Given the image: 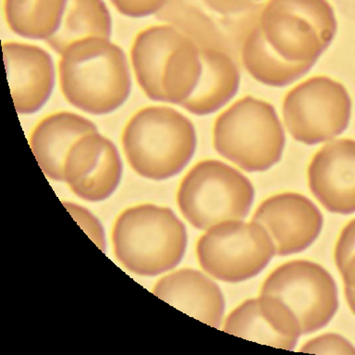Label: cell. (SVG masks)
<instances>
[{
	"instance_id": "cell-1",
	"label": "cell",
	"mask_w": 355,
	"mask_h": 355,
	"mask_svg": "<svg viewBox=\"0 0 355 355\" xmlns=\"http://www.w3.org/2000/svg\"><path fill=\"white\" fill-rule=\"evenodd\" d=\"M58 75L64 98L93 115L118 110L132 89L126 55L107 38L89 37L69 44L60 54Z\"/></svg>"
},
{
	"instance_id": "cell-2",
	"label": "cell",
	"mask_w": 355,
	"mask_h": 355,
	"mask_svg": "<svg viewBox=\"0 0 355 355\" xmlns=\"http://www.w3.org/2000/svg\"><path fill=\"white\" fill-rule=\"evenodd\" d=\"M130 60L139 86L153 101L182 105L201 76L199 44L169 24L153 25L139 33Z\"/></svg>"
},
{
	"instance_id": "cell-3",
	"label": "cell",
	"mask_w": 355,
	"mask_h": 355,
	"mask_svg": "<svg viewBox=\"0 0 355 355\" xmlns=\"http://www.w3.org/2000/svg\"><path fill=\"white\" fill-rule=\"evenodd\" d=\"M122 147L130 168L146 179H169L190 162L196 149L193 122L182 113L152 105L130 118L122 133Z\"/></svg>"
},
{
	"instance_id": "cell-4",
	"label": "cell",
	"mask_w": 355,
	"mask_h": 355,
	"mask_svg": "<svg viewBox=\"0 0 355 355\" xmlns=\"http://www.w3.org/2000/svg\"><path fill=\"white\" fill-rule=\"evenodd\" d=\"M112 243L116 257L128 270L155 276L179 265L187 233L169 208L141 205L125 210L116 219Z\"/></svg>"
},
{
	"instance_id": "cell-5",
	"label": "cell",
	"mask_w": 355,
	"mask_h": 355,
	"mask_svg": "<svg viewBox=\"0 0 355 355\" xmlns=\"http://www.w3.org/2000/svg\"><path fill=\"white\" fill-rule=\"evenodd\" d=\"M284 127L270 103L252 96L236 100L216 116V151L239 168L263 172L282 159Z\"/></svg>"
},
{
	"instance_id": "cell-6",
	"label": "cell",
	"mask_w": 355,
	"mask_h": 355,
	"mask_svg": "<svg viewBox=\"0 0 355 355\" xmlns=\"http://www.w3.org/2000/svg\"><path fill=\"white\" fill-rule=\"evenodd\" d=\"M257 24L269 46L295 63L315 64L338 29L335 11L327 0H266Z\"/></svg>"
},
{
	"instance_id": "cell-7",
	"label": "cell",
	"mask_w": 355,
	"mask_h": 355,
	"mask_svg": "<svg viewBox=\"0 0 355 355\" xmlns=\"http://www.w3.org/2000/svg\"><path fill=\"white\" fill-rule=\"evenodd\" d=\"M254 197L252 182L243 173L221 161L207 159L185 175L177 200L191 225L208 230L221 222L245 218Z\"/></svg>"
},
{
	"instance_id": "cell-8",
	"label": "cell",
	"mask_w": 355,
	"mask_h": 355,
	"mask_svg": "<svg viewBox=\"0 0 355 355\" xmlns=\"http://www.w3.org/2000/svg\"><path fill=\"white\" fill-rule=\"evenodd\" d=\"M352 99L343 83L324 75L304 80L285 94L282 118L286 130L299 143L334 140L349 126Z\"/></svg>"
},
{
	"instance_id": "cell-9",
	"label": "cell",
	"mask_w": 355,
	"mask_h": 355,
	"mask_svg": "<svg viewBox=\"0 0 355 355\" xmlns=\"http://www.w3.org/2000/svg\"><path fill=\"white\" fill-rule=\"evenodd\" d=\"M196 254L210 276L236 283L259 274L276 254V248L257 222L230 220L208 229L197 243Z\"/></svg>"
},
{
	"instance_id": "cell-10",
	"label": "cell",
	"mask_w": 355,
	"mask_h": 355,
	"mask_svg": "<svg viewBox=\"0 0 355 355\" xmlns=\"http://www.w3.org/2000/svg\"><path fill=\"white\" fill-rule=\"evenodd\" d=\"M261 294L282 300L305 335L326 327L338 307L334 279L323 266L307 260L290 261L275 269L263 282Z\"/></svg>"
},
{
	"instance_id": "cell-11",
	"label": "cell",
	"mask_w": 355,
	"mask_h": 355,
	"mask_svg": "<svg viewBox=\"0 0 355 355\" xmlns=\"http://www.w3.org/2000/svg\"><path fill=\"white\" fill-rule=\"evenodd\" d=\"M122 163L115 144L98 132L78 140L64 165V180L80 198L107 199L121 182Z\"/></svg>"
},
{
	"instance_id": "cell-12",
	"label": "cell",
	"mask_w": 355,
	"mask_h": 355,
	"mask_svg": "<svg viewBox=\"0 0 355 355\" xmlns=\"http://www.w3.org/2000/svg\"><path fill=\"white\" fill-rule=\"evenodd\" d=\"M252 220L268 232L276 254H298L312 245L320 234L323 216L309 198L296 193L276 194L265 200Z\"/></svg>"
},
{
	"instance_id": "cell-13",
	"label": "cell",
	"mask_w": 355,
	"mask_h": 355,
	"mask_svg": "<svg viewBox=\"0 0 355 355\" xmlns=\"http://www.w3.org/2000/svg\"><path fill=\"white\" fill-rule=\"evenodd\" d=\"M307 180L313 196L327 211L355 213L354 139L327 141L311 159Z\"/></svg>"
},
{
	"instance_id": "cell-14",
	"label": "cell",
	"mask_w": 355,
	"mask_h": 355,
	"mask_svg": "<svg viewBox=\"0 0 355 355\" xmlns=\"http://www.w3.org/2000/svg\"><path fill=\"white\" fill-rule=\"evenodd\" d=\"M224 331L288 351L295 348L302 334L293 311L277 297L263 294L235 308L225 321Z\"/></svg>"
},
{
	"instance_id": "cell-15",
	"label": "cell",
	"mask_w": 355,
	"mask_h": 355,
	"mask_svg": "<svg viewBox=\"0 0 355 355\" xmlns=\"http://www.w3.org/2000/svg\"><path fill=\"white\" fill-rule=\"evenodd\" d=\"M3 58L14 105L19 114L37 112L49 99L55 85L51 55L33 44L8 42Z\"/></svg>"
},
{
	"instance_id": "cell-16",
	"label": "cell",
	"mask_w": 355,
	"mask_h": 355,
	"mask_svg": "<svg viewBox=\"0 0 355 355\" xmlns=\"http://www.w3.org/2000/svg\"><path fill=\"white\" fill-rule=\"evenodd\" d=\"M153 293L191 318L218 329L225 301L220 288L209 277L191 268L180 269L158 280Z\"/></svg>"
},
{
	"instance_id": "cell-17",
	"label": "cell",
	"mask_w": 355,
	"mask_h": 355,
	"mask_svg": "<svg viewBox=\"0 0 355 355\" xmlns=\"http://www.w3.org/2000/svg\"><path fill=\"white\" fill-rule=\"evenodd\" d=\"M94 132H97L96 124L85 116L66 111L51 114L33 129L31 148L44 173L61 182L69 150L83 136Z\"/></svg>"
},
{
	"instance_id": "cell-18",
	"label": "cell",
	"mask_w": 355,
	"mask_h": 355,
	"mask_svg": "<svg viewBox=\"0 0 355 355\" xmlns=\"http://www.w3.org/2000/svg\"><path fill=\"white\" fill-rule=\"evenodd\" d=\"M202 72L196 90L182 105L197 116L220 110L237 93L240 71L229 53L212 44L199 46Z\"/></svg>"
},
{
	"instance_id": "cell-19",
	"label": "cell",
	"mask_w": 355,
	"mask_h": 355,
	"mask_svg": "<svg viewBox=\"0 0 355 355\" xmlns=\"http://www.w3.org/2000/svg\"><path fill=\"white\" fill-rule=\"evenodd\" d=\"M240 54L250 76L271 87H282L295 82L313 66V63H295L283 58L263 38L257 19L244 36Z\"/></svg>"
},
{
	"instance_id": "cell-20",
	"label": "cell",
	"mask_w": 355,
	"mask_h": 355,
	"mask_svg": "<svg viewBox=\"0 0 355 355\" xmlns=\"http://www.w3.org/2000/svg\"><path fill=\"white\" fill-rule=\"evenodd\" d=\"M111 31L112 21L104 0H67L60 28L46 43L60 55L80 39H110Z\"/></svg>"
},
{
	"instance_id": "cell-21",
	"label": "cell",
	"mask_w": 355,
	"mask_h": 355,
	"mask_svg": "<svg viewBox=\"0 0 355 355\" xmlns=\"http://www.w3.org/2000/svg\"><path fill=\"white\" fill-rule=\"evenodd\" d=\"M67 0H5L8 26L16 35L35 40H49L57 32Z\"/></svg>"
},
{
	"instance_id": "cell-22",
	"label": "cell",
	"mask_w": 355,
	"mask_h": 355,
	"mask_svg": "<svg viewBox=\"0 0 355 355\" xmlns=\"http://www.w3.org/2000/svg\"><path fill=\"white\" fill-rule=\"evenodd\" d=\"M334 258L344 287L355 288V218L340 232L336 243Z\"/></svg>"
},
{
	"instance_id": "cell-23",
	"label": "cell",
	"mask_w": 355,
	"mask_h": 355,
	"mask_svg": "<svg viewBox=\"0 0 355 355\" xmlns=\"http://www.w3.org/2000/svg\"><path fill=\"white\" fill-rule=\"evenodd\" d=\"M300 352L313 354L355 355V347L343 336L327 333L308 340Z\"/></svg>"
},
{
	"instance_id": "cell-24",
	"label": "cell",
	"mask_w": 355,
	"mask_h": 355,
	"mask_svg": "<svg viewBox=\"0 0 355 355\" xmlns=\"http://www.w3.org/2000/svg\"><path fill=\"white\" fill-rule=\"evenodd\" d=\"M122 15L143 18L159 12L168 0H110Z\"/></svg>"
},
{
	"instance_id": "cell-25",
	"label": "cell",
	"mask_w": 355,
	"mask_h": 355,
	"mask_svg": "<svg viewBox=\"0 0 355 355\" xmlns=\"http://www.w3.org/2000/svg\"><path fill=\"white\" fill-rule=\"evenodd\" d=\"M344 293H345L347 304L355 315V288L344 287Z\"/></svg>"
},
{
	"instance_id": "cell-26",
	"label": "cell",
	"mask_w": 355,
	"mask_h": 355,
	"mask_svg": "<svg viewBox=\"0 0 355 355\" xmlns=\"http://www.w3.org/2000/svg\"><path fill=\"white\" fill-rule=\"evenodd\" d=\"M252 1H257V0H252Z\"/></svg>"
}]
</instances>
